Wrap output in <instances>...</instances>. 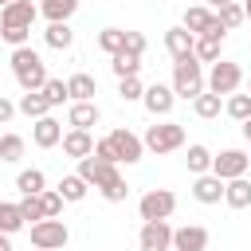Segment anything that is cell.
I'll list each match as a JSON object with an SVG mask.
<instances>
[{
  "instance_id": "ab89813d",
  "label": "cell",
  "mask_w": 251,
  "mask_h": 251,
  "mask_svg": "<svg viewBox=\"0 0 251 251\" xmlns=\"http://www.w3.org/2000/svg\"><path fill=\"white\" fill-rule=\"evenodd\" d=\"M27 35H31V27H0L4 47H24V43H27Z\"/></svg>"
},
{
  "instance_id": "7bdbcfd3",
  "label": "cell",
  "mask_w": 251,
  "mask_h": 251,
  "mask_svg": "<svg viewBox=\"0 0 251 251\" xmlns=\"http://www.w3.org/2000/svg\"><path fill=\"white\" fill-rule=\"evenodd\" d=\"M90 157H98V161H110V165H118V157H114V145H110V137H98L94 141V153Z\"/></svg>"
},
{
  "instance_id": "c3c4849f",
  "label": "cell",
  "mask_w": 251,
  "mask_h": 251,
  "mask_svg": "<svg viewBox=\"0 0 251 251\" xmlns=\"http://www.w3.org/2000/svg\"><path fill=\"white\" fill-rule=\"evenodd\" d=\"M243 16H247V20H251V0H243Z\"/></svg>"
},
{
  "instance_id": "4dcf8cb0",
  "label": "cell",
  "mask_w": 251,
  "mask_h": 251,
  "mask_svg": "<svg viewBox=\"0 0 251 251\" xmlns=\"http://www.w3.org/2000/svg\"><path fill=\"white\" fill-rule=\"evenodd\" d=\"M24 149H27V141H24L20 133H0V161L16 165V161L24 157Z\"/></svg>"
},
{
  "instance_id": "f5cc1de1",
  "label": "cell",
  "mask_w": 251,
  "mask_h": 251,
  "mask_svg": "<svg viewBox=\"0 0 251 251\" xmlns=\"http://www.w3.org/2000/svg\"><path fill=\"white\" fill-rule=\"evenodd\" d=\"M169 251H176V247H169Z\"/></svg>"
},
{
  "instance_id": "30bf717a",
  "label": "cell",
  "mask_w": 251,
  "mask_h": 251,
  "mask_svg": "<svg viewBox=\"0 0 251 251\" xmlns=\"http://www.w3.org/2000/svg\"><path fill=\"white\" fill-rule=\"evenodd\" d=\"M251 169V157L243 149H220V157H212V173L220 180H231V176H247Z\"/></svg>"
},
{
  "instance_id": "74e56055",
  "label": "cell",
  "mask_w": 251,
  "mask_h": 251,
  "mask_svg": "<svg viewBox=\"0 0 251 251\" xmlns=\"http://www.w3.org/2000/svg\"><path fill=\"white\" fill-rule=\"evenodd\" d=\"M141 94H145V86H141V78H137V75L118 78V98H122V102H141Z\"/></svg>"
},
{
  "instance_id": "ee69618b",
  "label": "cell",
  "mask_w": 251,
  "mask_h": 251,
  "mask_svg": "<svg viewBox=\"0 0 251 251\" xmlns=\"http://www.w3.org/2000/svg\"><path fill=\"white\" fill-rule=\"evenodd\" d=\"M12 118H16V102H12V98H4V94H0V126H8V122H12Z\"/></svg>"
},
{
  "instance_id": "b9f144b4",
  "label": "cell",
  "mask_w": 251,
  "mask_h": 251,
  "mask_svg": "<svg viewBox=\"0 0 251 251\" xmlns=\"http://www.w3.org/2000/svg\"><path fill=\"white\" fill-rule=\"evenodd\" d=\"M122 51H129V55H145V35H141V31H126V35H122Z\"/></svg>"
},
{
  "instance_id": "9c48e42d",
  "label": "cell",
  "mask_w": 251,
  "mask_h": 251,
  "mask_svg": "<svg viewBox=\"0 0 251 251\" xmlns=\"http://www.w3.org/2000/svg\"><path fill=\"white\" fill-rule=\"evenodd\" d=\"M106 137H110V145H114V157H118V165H137V161H141L145 145H141V137H137V133H129L126 126L110 129Z\"/></svg>"
},
{
  "instance_id": "f907efd6",
  "label": "cell",
  "mask_w": 251,
  "mask_h": 251,
  "mask_svg": "<svg viewBox=\"0 0 251 251\" xmlns=\"http://www.w3.org/2000/svg\"><path fill=\"white\" fill-rule=\"evenodd\" d=\"M247 94H251V78H247Z\"/></svg>"
},
{
  "instance_id": "f35d334b",
  "label": "cell",
  "mask_w": 251,
  "mask_h": 251,
  "mask_svg": "<svg viewBox=\"0 0 251 251\" xmlns=\"http://www.w3.org/2000/svg\"><path fill=\"white\" fill-rule=\"evenodd\" d=\"M122 35H126L122 27H102V31H98V47H102L106 55H118V51H122Z\"/></svg>"
},
{
  "instance_id": "836d02e7",
  "label": "cell",
  "mask_w": 251,
  "mask_h": 251,
  "mask_svg": "<svg viewBox=\"0 0 251 251\" xmlns=\"http://www.w3.org/2000/svg\"><path fill=\"white\" fill-rule=\"evenodd\" d=\"M98 192H102V200H106V204H122V200L129 196V184H126V176L118 173V176H110V180H106Z\"/></svg>"
},
{
  "instance_id": "2e32d148",
  "label": "cell",
  "mask_w": 251,
  "mask_h": 251,
  "mask_svg": "<svg viewBox=\"0 0 251 251\" xmlns=\"http://www.w3.org/2000/svg\"><path fill=\"white\" fill-rule=\"evenodd\" d=\"M192 196H196V204H220L224 200V180L216 173H200L192 180Z\"/></svg>"
},
{
  "instance_id": "44dd1931",
  "label": "cell",
  "mask_w": 251,
  "mask_h": 251,
  "mask_svg": "<svg viewBox=\"0 0 251 251\" xmlns=\"http://www.w3.org/2000/svg\"><path fill=\"white\" fill-rule=\"evenodd\" d=\"M67 94H71V102H94V94H98V78H90L86 71H78V75L67 78Z\"/></svg>"
},
{
  "instance_id": "3957f363",
  "label": "cell",
  "mask_w": 251,
  "mask_h": 251,
  "mask_svg": "<svg viewBox=\"0 0 251 251\" xmlns=\"http://www.w3.org/2000/svg\"><path fill=\"white\" fill-rule=\"evenodd\" d=\"M208 86H204V71H200V63H196V55H188V59H176L173 63V94L176 98H196V94H204Z\"/></svg>"
},
{
  "instance_id": "8d00e7d4",
  "label": "cell",
  "mask_w": 251,
  "mask_h": 251,
  "mask_svg": "<svg viewBox=\"0 0 251 251\" xmlns=\"http://www.w3.org/2000/svg\"><path fill=\"white\" fill-rule=\"evenodd\" d=\"M39 196V208H43V220L47 216H63V196H59V188H43V192H35Z\"/></svg>"
},
{
  "instance_id": "cb8c5ba5",
  "label": "cell",
  "mask_w": 251,
  "mask_h": 251,
  "mask_svg": "<svg viewBox=\"0 0 251 251\" xmlns=\"http://www.w3.org/2000/svg\"><path fill=\"white\" fill-rule=\"evenodd\" d=\"M78 12V0H39V16H47V24L71 20Z\"/></svg>"
},
{
  "instance_id": "e575fe53",
  "label": "cell",
  "mask_w": 251,
  "mask_h": 251,
  "mask_svg": "<svg viewBox=\"0 0 251 251\" xmlns=\"http://www.w3.org/2000/svg\"><path fill=\"white\" fill-rule=\"evenodd\" d=\"M224 110H227V118H235V122H243V118H251V94H227L224 98Z\"/></svg>"
},
{
  "instance_id": "f546056e",
  "label": "cell",
  "mask_w": 251,
  "mask_h": 251,
  "mask_svg": "<svg viewBox=\"0 0 251 251\" xmlns=\"http://www.w3.org/2000/svg\"><path fill=\"white\" fill-rule=\"evenodd\" d=\"M86 188H90V184H86V180H82L78 173H67V176L59 180V196H63L67 204H78V200L86 196Z\"/></svg>"
},
{
  "instance_id": "ba28073f",
  "label": "cell",
  "mask_w": 251,
  "mask_h": 251,
  "mask_svg": "<svg viewBox=\"0 0 251 251\" xmlns=\"http://www.w3.org/2000/svg\"><path fill=\"white\" fill-rule=\"evenodd\" d=\"M173 247V224L169 220H145L137 231V251H169Z\"/></svg>"
},
{
  "instance_id": "4fadbf2b",
  "label": "cell",
  "mask_w": 251,
  "mask_h": 251,
  "mask_svg": "<svg viewBox=\"0 0 251 251\" xmlns=\"http://www.w3.org/2000/svg\"><path fill=\"white\" fill-rule=\"evenodd\" d=\"M212 235L204 224H184V227H173V247L176 251H208Z\"/></svg>"
},
{
  "instance_id": "277c9868",
  "label": "cell",
  "mask_w": 251,
  "mask_h": 251,
  "mask_svg": "<svg viewBox=\"0 0 251 251\" xmlns=\"http://www.w3.org/2000/svg\"><path fill=\"white\" fill-rule=\"evenodd\" d=\"M67 239H71V231H67V224L59 216H47V220L31 224V247L35 251H63Z\"/></svg>"
},
{
  "instance_id": "d6986e66",
  "label": "cell",
  "mask_w": 251,
  "mask_h": 251,
  "mask_svg": "<svg viewBox=\"0 0 251 251\" xmlns=\"http://www.w3.org/2000/svg\"><path fill=\"white\" fill-rule=\"evenodd\" d=\"M98 118H102L98 102H71V110H67L71 129H90V126H98Z\"/></svg>"
},
{
  "instance_id": "9a60e30c",
  "label": "cell",
  "mask_w": 251,
  "mask_h": 251,
  "mask_svg": "<svg viewBox=\"0 0 251 251\" xmlns=\"http://www.w3.org/2000/svg\"><path fill=\"white\" fill-rule=\"evenodd\" d=\"M31 141H35L39 149H55V145L63 141V122H55L51 114L35 118V126H31Z\"/></svg>"
},
{
  "instance_id": "1f68e13d",
  "label": "cell",
  "mask_w": 251,
  "mask_h": 251,
  "mask_svg": "<svg viewBox=\"0 0 251 251\" xmlns=\"http://www.w3.org/2000/svg\"><path fill=\"white\" fill-rule=\"evenodd\" d=\"M20 227H24L20 204H8V200H0V235H16Z\"/></svg>"
},
{
  "instance_id": "603a6c76",
  "label": "cell",
  "mask_w": 251,
  "mask_h": 251,
  "mask_svg": "<svg viewBox=\"0 0 251 251\" xmlns=\"http://www.w3.org/2000/svg\"><path fill=\"white\" fill-rule=\"evenodd\" d=\"M184 165H188V173H192V176L212 173V149H208V145H200V141H192V145H188V153H184Z\"/></svg>"
},
{
  "instance_id": "681fc988",
  "label": "cell",
  "mask_w": 251,
  "mask_h": 251,
  "mask_svg": "<svg viewBox=\"0 0 251 251\" xmlns=\"http://www.w3.org/2000/svg\"><path fill=\"white\" fill-rule=\"evenodd\" d=\"M4 4H12V0H0V8H4Z\"/></svg>"
},
{
  "instance_id": "8fae6325",
  "label": "cell",
  "mask_w": 251,
  "mask_h": 251,
  "mask_svg": "<svg viewBox=\"0 0 251 251\" xmlns=\"http://www.w3.org/2000/svg\"><path fill=\"white\" fill-rule=\"evenodd\" d=\"M141 106H145L153 118H169V114H173V106H176V94H173V86H165V82H153V86H145V94H141Z\"/></svg>"
},
{
  "instance_id": "d590c367",
  "label": "cell",
  "mask_w": 251,
  "mask_h": 251,
  "mask_svg": "<svg viewBox=\"0 0 251 251\" xmlns=\"http://www.w3.org/2000/svg\"><path fill=\"white\" fill-rule=\"evenodd\" d=\"M39 94L47 98V106H51V110H55V106H63V102H71V94H67V82H63V78H47Z\"/></svg>"
},
{
  "instance_id": "7402d4cb",
  "label": "cell",
  "mask_w": 251,
  "mask_h": 251,
  "mask_svg": "<svg viewBox=\"0 0 251 251\" xmlns=\"http://www.w3.org/2000/svg\"><path fill=\"white\" fill-rule=\"evenodd\" d=\"M43 43H47L51 51H67V47L75 43V27H71V20L47 24V31H43Z\"/></svg>"
},
{
  "instance_id": "816d5d0a",
  "label": "cell",
  "mask_w": 251,
  "mask_h": 251,
  "mask_svg": "<svg viewBox=\"0 0 251 251\" xmlns=\"http://www.w3.org/2000/svg\"><path fill=\"white\" fill-rule=\"evenodd\" d=\"M0 51H4V39H0Z\"/></svg>"
},
{
  "instance_id": "d4e9b609",
  "label": "cell",
  "mask_w": 251,
  "mask_h": 251,
  "mask_svg": "<svg viewBox=\"0 0 251 251\" xmlns=\"http://www.w3.org/2000/svg\"><path fill=\"white\" fill-rule=\"evenodd\" d=\"M220 51H224V39H220V35H196V43H192L196 63H216Z\"/></svg>"
},
{
  "instance_id": "7dc6e473",
  "label": "cell",
  "mask_w": 251,
  "mask_h": 251,
  "mask_svg": "<svg viewBox=\"0 0 251 251\" xmlns=\"http://www.w3.org/2000/svg\"><path fill=\"white\" fill-rule=\"evenodd\" d=\"M0 251H12V243H8V235H0Z\"/></svg>"
},
{
  "instance_id": "f6af8a7d",
  "label": "cell",
  "mask_w": 251,
  "mask_h": 251,
  "mask_svg": "<svg viewBox=\"0 0 251 251\" xmlns=\"http://www.w3.org/2000/svg\"><path fill=\"white\" fill-rule=\"evenodd\" d=\"M239 133H243V141H251V118H243V122H239Z\"/></svg>"
},
{
  "instance_id": "484cf974",
  "label": "cell",
  "mask_w": 251,
  "mask_h": 251,
  "mask_svg": "<svg viewBox=\"0 0 251 251\" xmlns=\"http://www.w3.org/2000/svg\"><path fill=\"white\" fill-rule=\"evenodd\" d=\"M16 110H20V114H27L31 122H35V118H43V114H51V106H47V98H43L39 90H24V94H20V102H16Z\"/></svg>"
},
{
  "instance_id": "e0dca14e",
  "label": "cell",
  "mask_w": 251,
  "mask_h": 251,
  "mask_svg": "<svg viewBox=\"0 0 251 251\" xmlns=\"http://www.w3.org/2000/svg\"><path fill=\"white\" fill-rule=\"evenodd\" d=\"M192 43H196V35H192L188 27H169V31H165V51H169L173 63H176V59H188V55H192Z\"/></svg>"
},
{
  "instance_id": "83f0119b",
  "label": "cell",
  "mask_w": 251,
  "mask_h": 251,
  "mask_svg": "<svg viewBox=\"0 0 251 251\" xmlns=\"http://www.w3.org/2000/svg\"><path fill=\"white\" fill-rule=\"evenodd\" d=\"M110 71L118 78H129V75H141V55H129V51H118L110 55Z\"/></svg>"
},
{
  "instance_id": "7c38bea8",
  "label": "cell",
  "mask_w": 251,
  "mask_h": 251,
  "mask_svg": "<svg viewBox=\"0 0 251 251\" xmlns=\"http://www.w3.org/2000/svg\"><path fill=\"white\" fill-rule=\"evenodd\" d=\"M35 16H39V4H31V0H12V4L0 8V27H31Z\"/></svg>"
},
{
  "instance_id": "5b68a950",
  "label": "cell",
  "mask_w": 251,
  "mask_h": 251,
  "mask_svg": "<svg viewBox=\"0 0 251 251\" xmlns=\"http://www.w3.org/2000/svg\"><path fill=\"white\" fill-rule=\"evenodd\" d=\"M204 86H208L212 94H220V98L235 94V90L243 86V71H239V63H231V59H216L212 71H208V78H204Z\"/></svg>"
},
{
  "instance_id": "4316f807",
  "label": "cell",
  "mask_w": 251,
  "mask_h": 251,
  "mask_svg": "<svg viewBox=\"0 0 251 251\" xmlns=\"http://www.w3.org/2000/svg\"><path fill=\"white\" fill-rule=\"evenodd\" d=\"M192 110H196V118L212 122V118H220L224 98H220V94H212V90H204V94H196V98H192Z\"/></svg>"
},
{
  "instance_id": "7a4b0ae2",
  "label": "cell",
  "mask_w": 251,
  "mask_h": 251,
  "mask_svg": "<svg viewBox=\"0 0 251 251\" xmlns=\"http://www.w3.org/2000/svg\"><path fill=\"white\" fill-rule=\"evenodd\" d=\"M141 145H145L149 153H157V157L176 153V149H184V126H180V122H157V118H153V126L145 129Z\"/></svg>"
},
{
  "instance_id": "8992f818",
  "label": "cell",
  "mask_w": 251,
  "mask_h": 251,
  "mask_svg": "<svg viewBox=\"0 0 251 251\" xmlns=\"http://www.w3.org/2000/svg\"><path fill=\"white\" fill-rule=\"evenodd\" d=\"M176 212V196L169 188H149L141 200H137V216L141 220H169Z\"/></svg>"
},
{
  "instance_id": "52a82bcc",
  "label": "cell",
  "mask_w": 251,
  "mask_h": 251,
  "mask_svg": "<svg viewBox=\"0 0 251 251\" xmlns=\"http://www.w3.org/2000/svg\"><path fill=\"white\" fill-rule=\"evenodd\" d=\"M180 27H188L192 35H227L224 27H220V20H216V12L208 8V4H192V8H184V20H180Z\"/></svg>"
},
{
  "instance_id": "bcb514c9",
  "label": "cell",
  "mask_w": 251,
  "mask_h": 251,
  "mask_svg": "<svg viewBox=\"0 0 251 251\" xmlns=\"http://www.w3.org/2000/svg\"><path fill=\"white\" fill-rule=\"evenodd\" d=\"M204 4H208V8L216 12V8H224V4H231V0H204Z\"/></svg>"
},
{
  "instance_id": "ac0fdd59",
  "label": "cell",
  "mask_w": 251,
  "mask_h": 251,
  "mask_svg": "<svg viewBox=\"0 0 251 251\" xmlns=\"http://www.w3.org/2000/svg\"><path fill=\"white\" fill-rule=\"evenodd\" d=\"M59 145H63V153L75 157V161H82V157L94 153V137H90V129H67Z\"/></svg>"
},
{
  "instance_id": "ffe728a7",
  "label": "cell",
  "mask_w": 251,
  "mask_h": 251,
  "mask_svg": "<svg viewBox=\"0 0 251 251\" xmlns=\"http://www.w3.org/2000/svg\"><path fill=\"white\" fill-rule=\"evenodd\" d=\"M224 204L227 208H251V180L247 176H231V180H224Z\"/></svg>"
},
{
  "instance_id": "6da1fadb",
  "label": "cell",
  "mask_w": 251,
  "mask_h": 251,
  "mask_svg": "<svg viewBox=\"0 0 251 251\" xmlns=\"http://www.w3.org/2000/svg\"><path fill=\"white\" fill-rule=\"evenodd\" d=\"M8 63H12V75H16L20 90H43V82L51 78V75H47V63L39 59V51H35L31 43H24V47H12Z\"/></svg>"
},
{
  "instance_id": "5bb4252c",
  "label": "cell",
  "mask_w": 251,
  "mask_h": 251,
  "mask_svg": "<svg viewBox=\"0 0 251 251\" xmlns=\"http://www.w3.org/2000/svg\"><path fill=\"white\" fill-rule=\"evenodd\" d=\"M78 176H82L90 188H102L110 176H118V165H110V161H98V157H82V161H78Z\"/></svg>"
},
{
  "instance_id": "60d3db41",
  "label": "cell",
  "mask_w": 251,
  "mask_h": 251,
  "mask_svg": "<svg viewBox=\"0 0 251 251\" xmlns=\"http://www.w3.org/2000/svg\"><path fill=\"white\" fill-rule=\"evenodd\" d=\"M20 216H24V224H27V220H31V224H35V220H43L39 196H24V200H20Z\"/></svg>"
},
{
  "instance_id": "d6a6232c",
  "label": "cell",
  "mask_w": 251,
  "mask_h": 251,
  "mask_svg": "<svg viewBox=\"0 0 251 251\" xmlns=\"http://www.w3.org/2000/svg\"><path fill=\"white\" fill-rule=\"evenodd\" d=\"M216 20H220V27H224V31H231V27H239L247 16H243V4H239V0H231V4L216 8Z\"/></svg>"
},
{
  "instance_id": "f1b7e54d",
  "label": "cell",
  "mask_w": 251,
  "mask_h": 251,
  "mask_svg": "<svg viewBox=\"0 0 251 251\" xmlns=\"http://www.w3.org/2000/svg\"><path fill=\"white\" fill-rule=\"evenodd\" d=\"M16 188H20L24 196H35V192H43V188H47V176H43V169H20V176H16Z\"/></svg>"
}]
</instances>
